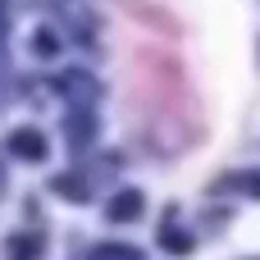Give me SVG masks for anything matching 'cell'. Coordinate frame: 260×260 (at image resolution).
Instances as JSON below:
<instances>
[{
	"label": "cell",
	"mask_w": 260,
	"mask_h": 260,
	"mask_svg": "<svg viewBox=\"0 0 260 260\" xmlns=\"http://www.w3.org/2000/svg\"><path fill=\"white\" fill-rule=\"evenodd\" d=\"M0 32H5V5H0Z\"/></svg>",
	"instance_id": "7"
},
{
	"label": "cell",
	"mask_w": 260,
	"mask_h": 260,
	"mask_svg": "<svg viewBox=\"0 0 260 260\" xmlns=\"http://www.w3.org/2000/svg\"><path fill=\"white\" fill-rule=\"evenodd\" d=\"M37 50H41V55H55V37H50V32H37Z\"/></svg>",
	"instance_id": "6"
},
{
	"label": "cell",
	"mask_w": 260,
	"mask_h": 260,
	"mask_svg": "<svg viewBox=\"0 0 260 260\" xmlns=\"http://www.w3.org/2000/svg\"><path fill=\"white\" fill-rule=\"evenodd\" d=\"M114 224H128V219H137L142 215V192H119L114 201H110V210H105Z\"/></svg>",
	"instance_id": "2"
},
{
	"label": "cell",
	"mask_w": 260,
	"mask_h": 260,
	"mask_svg": "<svg viewBox=\"0 0 260 260\" xmlns=\"http://www.w3.org/2000/svg\"><path fill=\"white\" fill-rule=\"evenodd\" d=\"M55 192H73V201H82V183L69 174V178H55Z\"/></svg>",
	"instance_id": "5"
},
{
	"label": "cell",
	"mask_w": 260,
	"mask_h": 260,
	"mask_svg": "<svg viewBox=\"0 0 260 260\" xmlns=\"http://www.w3.org/2000/svg\"><path fill=\"white\" fill-rule=\"evenodd\" d=\"M9 151L18 160H46V137L37 128H18V133H9Z\"/></svg>",
	"instance_id": "1"
},
{
	"label": "cell",
	"mask_w": 260,
	"mask_h": 260,
	"mask_svg": "<svg viewBox=\"0 0 260 260\" xmlns=\"http://www.w3.org/2000/svg\"><path fill=\"white\" fill-rule=\"evenodd\" d=\"M91 260H142V251H133V247H114V242H110V247H101Z\"/></svg>",
	"instance_id": "3"
},
{
	"label": "cell",
	"mask_w": 260,
	"mask_h": 260,
	"mask_svg": "<svg viewBox=\"0 0 260 260\" xmlns=\"http://www.w3.org/2000/svg\"><path fill=\"white\" fill-rule=\"evenodd\" d=\"M160 247H165V251H187L192 242H187V238H178V229H174V224H165V233H160Z\"/></svg>",
	"instance_id": "4"
}]
</instances>
